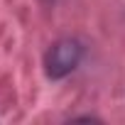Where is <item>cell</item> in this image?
<instances>
[{
  "label": "cell",
  "instance_id": "6da1fadb",
  "mask_svg": "<svg viewBox=\"0 0 125 125\" xmlns=\"http://www.w3.org/2000/svg\"><path fill=\"white\" fill-rule=\"evenodd\" d=\"M81 59H83V44L74 37H61L44 54V71L49 79H64L71 71H76Z\"/></svg>",
  "mask_w": 125,
  "mask_h": 125
}]
</instances>
